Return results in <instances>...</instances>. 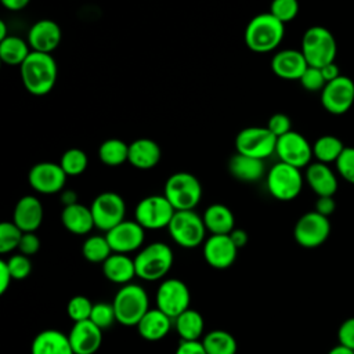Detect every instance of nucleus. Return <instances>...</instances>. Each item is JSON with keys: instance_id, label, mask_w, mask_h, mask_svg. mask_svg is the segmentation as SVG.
I'll return each mask as SVG.
<instances>
[{"instance_id": "f257e3e1", "label": "nucleus", "mask_w": 354, "mask_h": 354, "mask_svg": "<svg viewBox=\"0 0 354 354\" xmlns=\"http://www.w3.org/2000/svg\"><path fill=\"white\" fill-rule=\"evenodd\" d=\"M19 72L25 88L37 97L48 94L57 83L58 68L51 54L32 51L19 66Z\"/></svg>"}, {"instance_id": "f03ea898", "label": "nucleus", "mask_w": 354, "mask_h": 354, "mask_svg": "<svg viewBox=\"0 0 354 354\" xmlns=\"http://www.w3.org/2000/svg\"><path fill=\"white\" fill-rule=\"evenodd\" d=\"M283 36L285 24L271 12H263L249 21L243 39L250 51L264 54L274 51L281 44Z\"/></svg>"}, {"instance_id": "7ed1b4c3", "label": "nucleus", "mask_w": 354, "mask_h": 354, "mask_svg": "<svg viewBox=\"0 0 354 354\" xmlns=\"http://www.w3.org/2000/svg\"><path fill=\"white\" fill-rule=\"evenodd\" d=\"M174 263V254L165 242H152L145 245L134 256L136 274L140 279L155 282L163 279Z\"/></svg>"}, {"instance_id": "20e7f679", "label": "nucleus", "mask_w": 354, "mask_h": 354, "mask_svg": "<svg viewBox=\"0 0 354 354\" xmlns=\"http://www.w3.org/2000/svg\"><path fill=\"white\" fill-rule=\"evenodd\" d=\"M112 306L118 324L123 326H137L149 310V297L141 285L130 282L116 292Z\"/></svg>"}, {"instance_id": "39448f33", "label": "nucleus", "mask_w": 354, "mask_h": 354, "mask_svg": "<svg viewBox=\"0 0 354 354\" xmlns=\"http://www.w3.org/2000/svg\"><path fill=\"white\" fill-rule=\"evenodd\" d=\"M300 51L310 66L322 68L330 62H335L337 43L329 29L315 25L304 32Z\"/></svg>"}, {"instance_id": "423d86ee", "label": "nucleus", "mask_w": 354, "mask_h": 354, "mask_svg": "<svg viewBox=\"0 0 354 354\" xmlns=\"http://www.w3.org/2000/svg\"><path fill=\"white\" fill-rule=\"evenodd\" d=\"M163 195L176 210H194L202 199V185L194 174L177 171L166 180Z\"/></svg>"}, {"instance_id": "0eeeda50", "label": "nucleus", "mask_w": 354, "mask_h": 354, "mask_svg": "<svg viewBox=\"0 0 354 354\" xmlns=\"http://www.w3.org/2000/svg\"><path fill=\"white\" fill-rule=\"evenodd\" d=\"M170 238L184 249H195L203 245L206 227L202 216L195 210H176L169 227Z\"/></svg>"}, {"instance_id": "6e6552de", "label": "nucleus", "mask_w": 354, "mask_h": 354, "mask_svg": "<svg viewBox=\"0 0 354 354\" xmlns=\"http://www.w3.org/2000/svg\"><path fill=\"white\" fill-rule=\"evenodd\" d=\"M304 177L300 169L283 162L275 163L266 176V185L270 195L278 201H293L301 192Z\"/></svg>"}, {"instance_id": "1a4fd4ad", "label": "nucleus", "mask_w": 354, "mask_h": 354, "mask_svg": "<svg viewBox=\"0 0 354 354\" xmlns=\"http://www.w3.org/2000/svg\"><path fill=\"white\" fill-rule=\"evenodd\" d=\"M174 213L176 209L165 195H149L137 203L134 220L144 230H162L169 227Z\"/></svg>"}, {"instance_id": "9d476101", "label": "nucleus", "mask_w": 354, "mask_h": 354, "mask_svg": "<svg viewBox=\"0 0 354 354\" xmlns=\"http://www.w3.org/2000/svg\"><path fill=\"white\" fill-rule=\"evenodd\" d=\"M277 141L278 138L267 126H250L242 129L235 137V149L238 153L264 160L275 153Z\"/></svg>"}, {"instance_id": "9b49d317", "label": "nucleus", "mask_w": 354, "mask_h": 354, "mask_svg": "<svg viewBox=\"0 0 354 354\" xmlns=\"http://www.w3.org/2000/svg\"><path fill=\"white\" fill-rule=\"evenodd\" d=\"M156 308L169 315L173 321L189 308L191 292L187 283L177 278H166L160 282L156 296Z\"/></svg>"}, {"instance_id": "f8f14e48", "label": "nucleus", "mask_w": 354, "mask_h": 354, "mask_svg": "<svg viewBox=\"0 0 354 354\" xmlns=\"http://www.w3.org/2000/svg\"><path fill=\"white\" fill-rule=\"evenodd\" d=\"M95 228L108 232L122 221L126 216L124 199L112 191L98 194L90 205Z\"/></svg>"}, {"instance_id": "ddd939ff", "label": "nucleus", "mask_w": 354, "mask_h": 354, "mask_svg": "<svg viewBox=\"0 0 354 354\" xmlns=\"http://www.w3.org/2000/svg\"><path fill=\"white\" fill-rule=\"evenodd\" d=\"M330 234L329 218L317 213L307 212L299 217L293 228V238L296 243L306 249H314L326 242Z\"/></svg>"}, {"instance_id": "4468645a", "label": "nucleus", "mask_w": 354, "mask_h": 354, "mask_svg": "<svg viewBox=\"0 0 354 354\" xmlns=\"http://www.w3.org/2000/svg\"><path fill=\"white\" fill-rule=\"evenodd\" d=\"M275 153L279 158V162L297 169L307 167L314 158L313 145L303 134L293 130L278 137Z\"/></svg>"}, {"instance_id": "2eb2a0df", "label": "nucleus", "mask_w": 354, "mask_h": 354, "mask_svg": "<svg viewBox=\"0 0 354 354\" xmlns=\"http://www.w3.org/2000/svg\"><path fill=\"white\" fill-rule=\"evenodd\" d=\"M354 104V82L344 75L328 82L321 91V105L332 115H343Z\"/></svg>"}, {"instance_id": "dca6fc26", "label": "nucleus", "mask_w": 354, "mask_h": 354, "mask_svg": "<svg viewBox=\"0 0 354 354\" xmlns=\"http://www.w3.org/2000/svg\"><path fill=\"white\" fill-rule=\"evenodd\" d=\"M66 177L59 163L39 162L29 170L28 183L36 192L51 195L64 189Z\"/></svg>"}, {"instance_id": "f3484780", "label": "nucleus", "mask_w": 354, "mask_h": 354, "mask_svg": "<svg viewBox=\"0 0 354 354\" xmlns=\"http://www.w3.org/2000/svg\"><path fill=\"white\" fill-rule=\"evenodd\" d=\"M105 236L113 253L129 254L142 248L145 230L136 220H124L105 232Z\"/></svg>"}, {"instance_id": "a211bd4d", "label": "nucleus", "mask_w": 354, "mask_h": 354, "mask_svg": "<svg viewBox=\"0 0 354 354\" xmlns=\"http://www.w3.org/2000/svg\"><path fill=\"white\" fill-rule=\"evenodd\" d=\"M238 250L230 235H210L202 248L205 261L216 270L230 268L236 260Z\"/></svg>"}, {"instance_id": "6ab92c4d", "label": "nucleus", "mask_w": 354, "mask_h": 354, "mask_svg": "<svg viewBox=\"0 0 354 354\" xmlns=\"http://www.w3.org/2000/svg\"><path fill=\"white\" fill-rule=\"evenodd\" d=\"M75 354H95L102 344V329L90 319L73 322L68 333Z\"/></svg>"}, {"instance_id": "aec40b11", "label": "nucleus", "mask_w": 354, "mask_h": 354, "mask_svg": "<svg viewBox=\"0 0 354 354\" xmlns=\"http://www.w3.org/2000/svg\"><path fill=\"white\" fill-rule=\"evenodd\" d=\"M61 28L53 19H40L35 22L28 32V43L32 51L51 54L61 43Z\"/></svg>"}, {"instance_id": "412c9836", "label": "nucleus", "mask_w": 354, "mask_h": 354, "mask_svg": "<svg viewBox=\"0 0 354 354\" xmlns=\"http://www.w3.org/2000/svg\"><path fill=\"white\" fill-rule=\"evenodd\" d=\"M308 64L300 50L285 48L274 54L271 59V71L285 80H300Z\"/></svg>"}, {"instance_id": "4be33fe9", "label": "nucleus", "mask_w": 354, "mask_h": 354, "mask_svg": "<svg viewBox=\"0 0 354 354\" xmlns=\"http://www.w3.org/2000/svg\"><path fill=\"white\" fill-rule=\"evenodd\" d=\"M44 209L41 202L33 195L22 196L12 213V223L22 232H35L43 223Z\"/></svg>"}, {"instance_id": "5701e85b", "label": "nucleus", "mask_w": 354, "mask_h": 354, "mask_svg": "<svg viewBox=\"0 0 354 354\" xmlns=\"http://www.w3.org/2000/svg\"><path fill=\"white\" fill-rule=\"evenodd\" d=\"M304 178L317 196H333L339 187L337 177L329 165L317 160L306 167Z\"/></svg>"}, {"instance_id": "b1692460", "label": "nucleus", "mask_w": 354, "mask_h": 354, "mask_svg": "<svg viewBox=\"0 0 354 354\" xmlns=\"http://www.w3.org/2000/svg\"><path fill=\"white\" fill-rule=\"evenodd\" d=\"M30 354H75L68 335L58 329L39 332L30 344Z\"/></svg>"}, {"instance_id": "393cba45", "label": "nucleus", "mask_w": 354, "mask_h": 354, "mask_svg": "<svg viewBox=\"0 0 354 354\" xmlns=\"http://www.w3.org/2000/svg\"><path fill=\"white\" fill-rule=\"evenodd\" d=\"M173 322L174 321L159 308H149L136 328L142 339L148 342H158L167 336Z\"/></svg>"}, {"instance_id": "a878e982", "label": "nucleus", "mask_w": 354, "mask_h": 354, "mask_svg": "<svg viewBox=\"0 0 354 354\" xmlns=\"http://www.w3.org/2000/svg\"><path fill=\"white\" fill-rule=\"evenodd\" d=\"M104 277L116 285H127L133 281L136 274L134 259L129 254L122 253H112L101 266Z\"/></svg>"}, {"instance_id": "bb28decb", "label": "nucleus", "mask_w": 354, "mask_h": 354, "mask_svg": "<svg viewBox=\"0 0 354 354\" xmlns=\"http://www.w3.org/2000/svg\"><path fill=\"white\" fill-rule=\"evenodd\" d=\"M162 152L159 145L151 138H137L129 144V163L137 169L148 170L155 167L160 160Z\"/></svg>"}, {"instance_id": "cd10ccee", "label": "nucleus", "mask_w": 354, "mask_h": 354, "mask_svg": "<svg viewBox=\"0 0 354 354\" xmlns=\"http://www.w3.org/2000/svg\"><path fill=\"white\" fill-rule=\"evenodd\" d=\"M61 223L73 235H86L95 227L91 209L79 202L62 209Z\"/></svg>"}, {"instance_id": "c85d7f7f", "label": "nucleus", "mask_w": 354, "mask_h": 354, "mask_svg": "<svg viewBox=\"0 0 354 354\" xmlns=\"http://www.w3.org/2000/svg\"><path fill=\"white\" fill-rule=\"evenodd\" d=\"M206 230L212 235H230L235 228L232 210L223 203H213L202 214Z\"/></svg>"}, {"instance_id": "c756f323", "label": "nucleus", "mask_w": 354, "mask_h": 354, "mask_svg": "<svg viewBox=\"0 0 354 354\" xmlns=\"http://www.w3.org/2000/svg\"><path fill=\"white\" fill-rule=\"evenodd\" d=\"M228 170L232 177L243 183L259 181L266 173L264 162L261 159L246 156L238 152L231 156L228 162Z\"/></svg>"}, {"instance_id": "7c9ffc66", "label": "nucleus", "mask_w": 354, "mask_h": 354, "mask_svg": "<svg viewBox=\"0 0 354 354\" xmlns=\"http://www.w3.org/2000/svg\"><path fill=\"white\" fill-rule=\"evenodd\" d=\"M174 328L180 340H199L205 330V321L199 311L189 307L174 319Z\"/></svg>"}, {"instance_id": "2f4dec72", "label": "nucleus", "mask_w": 354, "mask_h": 354, "mask_svg": "<svg viewBox=\"0 0 354 354\" xmlns=\"http://www.w3.org/2000/svg\"><path fill=\"white\" fill-rule=\"evenodd\" d=\"M30 53L29 43L18 36H8L0 41V58L6 65L21 66Z\"/></svg>"}, {"instance_id": "473e14b6", "label": "nucleus", "mask_w": 354, "mask_h": 354, "mask_svg": "<svg viewBox=\"0 0 354 354\" xmlns=\"http://www.w3.org/2000/svg\"><path fill=\"white\" fill-rule=\"evenodd\" d=\"M343 141L332 134L321 136L313 144V156L321 163H335L344 151Z\"/></svg>"}, {"instance_id": "72a5a7b5", "label": "nucleus", "mask_w": 354, "mask_h": 354, "mask_svg": "<svg viewBox=\"0 0 354 354\" xmlns=\"http://www.w3.org/2000/svg\"><path fill=\"white\" fill-rule=\"evenodd\" d=\"M207 354H236L238 343L235 337L224 329H213L201 340Z\"/></svg>"}, {"instance_id": "f704fd0d", "label": "nucleus", "mask_w": 354, "mask_h": 354, "mask_svg": "<svg viewBox=\"0 0 354 354\" xmlns=\"http://www.w3.org/2000/svg\"><path fill=\"white\" fill-rule=\"evenodd\" d=\"M98 158L106 166H120L129 160V145L119 138H108L100 145Z\"/></svg>"}, {"instance_id": "c9c22d12", "label": "nucleus", "mask_w": 354, "mask_h": 354, "mask_svg": "<svg viewBox=\"0 0 354 354\" xmlns=\"http://www.w3.org/2000/svg\"><path fill=\"white\" fill-rule=\"evenodd\" d=\"M112 253L105 235H91L82 245V254L90 263L102 264Z\"/></svg>"}, {"instance_id": "e433bc0d", "label": "nucleus", "mask_w": 354, "mask_h": 354, "mask_svg": "<svg viewBox=\"0 0 354 354\" xmlns=\"http://www.w3.org/2000/svg\"><path fill=\"white\" fill-rule=\"evenodd\" d=\"M59 166L65 171V174L69 177L80 176L84 173V170L88 166V159L87 155L83 149L80 148H69L66 149L59 160Z\"/></svg>"}, {"instance_id": "4c0bfd02", "label": "nucleus", "mask_w": 354, "mask_h": 354, "mask_svg": "<svg viewBox=\"0 0 354 354\" xmlns=\"http://www.w3.org/2000/svg\"><path fill=\"white\" fill-rule=\"evenodd\" d=\"M24 232L12 223L3 221L0 224V253L6 254L18 249Z\"/></svg>"}, {"instance_id": "58836bf2", "label": "nucleus", "mask_w": 354, "mask_h": 354, "mask_svg": "<svg viewBox=\"0 0 354 354\" xmlns=\"http://www.w3.org/2000/svg\"><path fill=\"white\" fill-rule=\"evenodd\" d=\"M93 306H94V303H91V300L88 297H86L83 295H76L66 304L68 317L73 322L90 319Z\"/></svg>"}, {"instance_id": "ea45409f", "label": "nucleus", "mask_w": 354, "mask_h": 354, "mask_svg": "<svg viewBox=\"0 0 354 354\" xmlns=\"http://www.w3.org/2000/svg\"><path fill=\"white\" fill-rule=\"evenodd\" d=\"M90 321L94 322L102 330L112 326L116 322V315H115L112 303H105V301L94 303L91 315H90Z\"/></svg>"}, {"instance_id": "a19ab883", "label": "nucleus", "mask_w": 354, "mask_h": 354, "mask_svg": "<svg viewBox=\"0 0 354 354\" xmlns=\"http://www.w3.org/2000/svg\"><path fill=\"white\" fill-rule=\"evenodd\" d=\"M282 24L293 21L299 14L297 0H272L270 11Z\"/></svg>"}, {"instance_id": "79ce46f5", "label": "nucleus", "mask_w": 354, "mask_h": 354, "mask_svg": "<svg viewBox=\"0 0 354 354\" xmlns=\"http://www.w3.org/2000/svg\"><path fill=\"white\" fill-rule=\"evenodd\" d=\"M7 261V266L10 268V272L12 275L14 281H21L25 279L30 275L32 272V263L29 260L28 256L22 254V253H17L12 254Z\"/></svg>"}, {"instance_id": "37998d69", "label": "nucleus", "mask_w": 354, "mask_h": 354, "mask_svg": "<svg viewBox=\"0 0 354 354\" xmlns=\"http://www.w3.org/2000/svg\"><path fill=\"white\" fill-rule=\"evenodd\" d=\"M335 165L339 176L354 185V147H346Z\"/></svg>"}, {"instance_id": "c03bdc74", "label": "nucleus", "mask_w": 354, "mask_h": 354, "mask_svg": "<svg viewBox=\"0 0 354 354\" xmlns=\"http://www.w3.org/2000/svg\"><path fill=\"white\" fill-rule=\"evenodd\" d=\"M299 82L307 91H322V88L326 84V80L322 76L321 68H315L310 65Z\"/></svg>"}, {"instance_id": "a18cd8bd", "label": "nucleus", "mask_w": 354, "mask_h": 354, "mask_svg": "<svg viewBox=\"0 0 354 354\" xmlns=\"http://www.w3.org/2000/svg\"><path fill=\"white\" fill-rule=\"evenodd\" d=\"M267 129L278 138L289 131H292L290 118L285 113H274L267 123Z\"/></svg>"}, {"instance_id": "49530a36", "label": "nucleus", "mask_w": 354, "mask_h": 354, "mask_svg": "<svg viewBox=\"0 0 354 354\" xmlns=\"http://www.w3.org/2000/svg\"><path fill=\"white\" fill-rule=\"evenodd\" d=\"M339 344L354 350V317L344 319L337 329Z\"/></svg>"}, {"instance_id": "de8ad7c7", "label": "nucleus", "mask_w": 354, "mask_h": 354, "mask_svg": "<svg viewBox=\"0 0 354 354\" xmlns=\"http://www.w3.org/2000/svg\"><path fill=\"white\" fill-rule=\"evenodd\" d=\"M40 249V239L35 232H24L18 250L19 253L30 257L33 254H36Z\"/></svg>"}, {"instance_id": "09e8293b", "label": "nucleus", "mask_w": 354, "mask_h": 354, "mask_svg": "<svg viewBox=\"0 0 354 354\" xmlns=\"http://www.w3.org/2000/svg\"><path fill=\"white\" fill-rule=\"evenodd\" d=\"M174 354H207L201 340H180Z\"/></svg>"}, {"instance_id": "8fccbe9b", "label": "nucleus", "mask_w": 354, "mask_h": 354, "mask_svg": "<svg viewBox=\"0 0 354 354\" xmlns=\"http://www.w3.org/2000/svg\"><path fill=\"white\" fill-rule=\"evenodd\" d=\"M336 209V202L333 196H318L315 201L314 210L325 217H329Z\"/></svg>"}, {"instance_id": "3c124183", "label": "nucleus", "mask_w": 354, "mask_h": 354, "mask_svg": "<svg viewBox=\"0 0 354 354\" xmlns=\"http://www.w3.org/2000/svg\"><path fill=\"white\" fill-rule=\"evenodd\" d=\"M11 281H14V279H12V275H11L10 268L7 266V261L1 260L0 261V293L1 295L6 293V290L8 289Z\"/></svg>"}, {"instance_id": "603ef678", "label": "nucleus", "mask_w": 354, "mask_h": 354, "mask_svg": "<svg viewBox=\"0 0 354 354\" xmlns=\"http://www.w3.org/2000/svg\"><path fill=\"white\" fill-rule=\"evenodd\" d=\"M230 238L232 239L234 245H235L238 249L246 246V243H248V241H249L248 232H246L245 230H242V228H234L232 232L230 234Z\"/></svg>"}, {"instance_id": "864d4df0", "label": "nucleus", "mask_w": 354, "mask_h": 354, "mask_svg": "<svg viewBox=\"0 0 354 354\" xmlns=\"http://www.w3.org/2000/svg\"><path fill=\"white\" fill-rule=\"evenodd\" d=\"M321 72H322V76L326 80V83L332 82V80H335V79H337L340 76V69H339L336 62H330V64L322 66Z\"/></svg>"}, {"instance_id": "5fc2aeb1", "label": "nucleus", "mask_w": 354, "mask_h": 354, "mask_svg": "<svg viewBox=\"0 0 354 354\" xmlns=\"http://www.w3.org/2000/svg\"><path fill=\"white\" fill-rule=\"evenodd\" d=\"M61 203L65 206H71L77 203V194L73 189H62L61 191Z\"/></svg>"}, {"instance_id": "6e6d98bb", "label": "nucleus", "mask_w": 354, "mask_h": 354, "mask_svg": "<svg viewBox=\"0 0 354 354\" xmlns=\"http://www.w3.org/2000/svg\"><path fill=\"white\" fill-rule=\"evenodd\" d=\"M1 4L10 11H19L25 8L30 0H0Z\"/></svg>"}, {"instance_id": "4d7b16f0", "label": "nucleus", "mask_w": 354, "mask_h": 354, "mask_svg": "<svg viewBox=\"0 0 354 354\" xmlns=\"http://www.w3.org/2000/svg\"><path fill=\"white\" fill-rule=\"evenodd\" d=\"M328 354H354V350H351V348H348V347H344V346H342V344H336L335 347H332L329 351H328Z\"/></svg>"}, {"instance_id": "13d9d810", "label": "nucleus", "mask_w": 354, "mask_h": 354, "mask_svg": "<svg viewBox=\"0 0 354 354\" xmlns=\"http://www.w3.org/2000/svg\"><path fill=\"white\" fill-rule=\"evenodd\" d=\"M6 37H8L7 35V25L4 21H0V41L4 40Z\"/></svg>"}]
</instances>
